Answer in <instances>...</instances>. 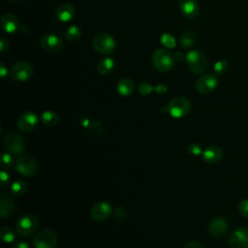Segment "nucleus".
<instances>
[{
    "label": "nucleus",
    "mask_w": 248,
    "mask_h": 248,
    "mask_svg": "<svg viewBox=\"0 0 248 248\" xmlns=\"http://www.w3.org/2000/svg\"><path fill=\"white\" fill-rule=\"evenodd\" d=\"M41 46L42 48L49 53H55L62 49L63 47V40L55 34H45L41 39Z\"/></svg>",
    "instance_id": "13"
},
{
    "label": "nucleus",
    "mask_w": 248,
    "mask_h": 248,
    "mask_svg": "<svg viewBox=\"0 0 248 248\" xmlns=\"http://www.w3.org/2000/svg\"><path fill=\"white\" fill-rule=\"evenodd\" d=\"M116 90L119 95L128 97L135 90V83L130 78H121L116 83Z\"/></svg>",
    "instance_id": "22"
},
{
    "label": "nucleus",
    "mask_w": 248,
    "mask_h": 248,
    "mask_svg": "<svg viewBox=\"0 0 248 248\" xmlns=\"http://www.w3.org/2000/svg\"><path fill=\"white\" fill-rule=\"evenodd\" d=\"M33 75V67L26 61H18L13 65L10 76L16 81H26Z\"/></svg>",
    "instance_id": "9"
},
{
    "label": "nucleus",
    "mask_w": 248,
    "mask_h": 248,
    "mask_svg": "<svg viewBox=\"0 0 248 248\" xmlns=\"http://www.w3.org/2000/svg\"><path fill=\"white\" fill-rule=\"evenodd\" d=\"M16 210V202L14 196L9 193H3L0 197V217L7 218L14 214Z\"/></svg>",
    "instance_id": "15"
},
{
    "label": "nucleus",
    "mask_w": 248,
    "mask_h": 248,
    "mask_svg": "<svg viewBox=\"0 0 248 248\" xmlns=\"http://www.w3.org/2000/svg\"><path fill=\"white\" fill-rule=\"evenodd\" d=\"M76 15V10L73 5L64 3L58 6L55 12V16L57 20L61 22H68L74 18Z\"/></svg>",
    "instance_id": "21"
},
{
    "label": "nucleus",
    "mask_w": 248,
    "mask_h": 248,
    "mask_svg": "<svg viewBox=\"0 0 248 248\" xmlns=\"http://www.w3.org/2000/svg\"><path fill=\"white\" fill-rule=\"evenodd\" d=\"M7 74H8V70H7V68L5 67L4 63L1 62V63H0V76H1V78H4L7 76Z\"/></svg>",
    "instance_id": "41"
},
{
    "label": "nucleus",
    "mask_w": 248,
    "mask_h": 248,
    "mask_svg": "<svg viewBox=\"0 0 248 248\" xmlns=\"http://www.w3.org/2000/svg\"><path fill=\"white\" fill-rule=\"evenodd\" d=\"M196 89L201 94H209L218 86V78L215 74H205L196 81Z\"/></svg>",
    "instance_id": "11"
},
{
    "label": "nucleus",
    "mask_w": 248,
    "mask_h": 248,
    "mask_svg": "<svg viewBox=\"0 0 248 248\" xmlns=\"http://www.w3.org/2000/svg\"><path fill=\"white\" fill-rule=\"evenodd\" d=\"M228 69H229V63L224 59L216 61L215 64L213 65V72L216 76L224 75L228 71Z\"/></svg>",
    "instance_id": "30"
},
{
    "label": "nucleus",
    "mask_w": 248,
    "mask_h": 248,
    "mask_svg": "<svg viewBox=\"0 0 248 248\" xmlns=\"http://www.w3.org/2000/svg\"><path fill=\"white\" fill-rule=\"evenodd\" d=\"M93 47L101 54L108 55L113 53L116 47V42L114 38L108 33H98L93 39Z\"/></svg>",
    "instance_id": "6"
},
{
    "label": "nucleus",
    "mask_w": 248,
    "mask_h": 248,
    "mask_svg": "<svg viewBox=\"0 0 248 248\" xmlns=\"http://www.w3.org/2000/svg\"><path fill=\"white\" fill-rule=\"evenodd\" d=\"M237 210L240 216L248 218V199H244L238 203Z\"/></svg>",
    "instance_id": "33"
},
{
    "label": "nucleus",
    "mask_w": 248,
    "mask_h": 248,
    "mask_svg": "<svg viewBox=\"0 0 248 248\" xmlns=\"http://www.w3.org/2000/svg\"><path fill=\"white\" fill-rule=\"evenodd\" d=\"M172 56H173V60H174V62H182V61L186 58V56L184 55V53H183V52H181V51H177V52H175Z\"/></svg>",
    "instance_id": "38"
},
{
    "label": "nucleus",
    "mask_w": 248,
    "mask_h": 248,
    "mask_svg": "<svg viewBox=\"0 0 248 248\" xmlns=\"http://www.w3.org/2000/svg\"><path fill=\"white\" fill-rule=\"evenodd\" d=\"M229 229V224L226 219L222 217H216L212 219L208 224V232L212 236L222 237L224 236Z\"/></svg>",
    "instance_id": "17"
},
{
    "label": "nucleus",
    "mask_w": 248,
    "mask_h": 248,
    "mask_svg": "<svg viewBox=\"0 0 248 248\" xmlns=\"http://www.w3.org/2000/svg\"><path fill=\"white\" fill-rule=\"evenodd\" d=\"M112 213V206L108 202L102 201L92 205L90 208V218L95 222H103Z\"/></svg>",
    "instance_id": "10"
},
{
    "label": "nucleus",
    "mask_w": 248,
    "mask_h": 248,
    "mask_svg": "<svg viewBox=\"0 0 248 248\" xmlns=\"http://www.w3.org/2000/svg\"><path fill=\"white\" fill-rule=\"evenodd\" d=\"M79 123L83 129L94 135H102L104 132V127L100 121L94 119L86 114H81L79 116Z\"/></svg>",
    "instance_id": "16"
},
{
    "label": "nucleus",
    "mask_w": 248,
    "mask_h": 248,
    "mask_svg": "<svg viewBox=\"0 0 248 248\" xmlns=\"http://www.w3.org/2000/svg\"><path fill=\"white\" fill-rule=\"evenodd\" d=\"M38 123H39V117L33 111H25L21 113L16 120V126L18 130L23 133H28L33 131L38 125Z\"/></svg>",
    "instance_id": "12"
},
{
    "label": "nucleus",
    "mask_w": 248,
    "mask_h": 248,
    "mask_svg": "<svg viewBox=\"0 0 248 248\" xmlns=\"http://www.w3.org/2000/svg\"><path fill=\"white\" fill-rule=\"evenodd\" d=\"M11 248H30V246L26 241H17V242L15 241L12 244Z\"/></svg>",
    "instance_id": "37"
},
{
    "label": "nucleus",
    "mask_w": 248,
    "mask_h": 248,
    "mask_svg": "<svg viewBox=\"0 0 248 248\" xmlns=\"http://www.w3.org/2000/svg\"><path fill=\"white\" fill-rule=\"evenodd\" d=\"M38 163L30 155H21L16 161V169L23 176H32L38 170Z\"/></svg>",
    "instance_id": "8"
},
{
    "label": "nucleus",
    "mask_w": 248,
    "mask_h": 248,
    "mask_svg": "<svg viewBox=\"0 0 248 248\" xmlns=\"http://www.w3.org/2000/svg\"><path fill=\"white\" fill-rule=\"evenodd\" d=\"M9 48V43L4 38H1L0 40V51L5 52Z\"/></svg>",
    "instance_id": "40"
},
{
    "label": "nucleus",
    "mask_w": 248,
    "mask_h": 248,
    "mask_svg": "<svg viewBox=\"0 0 248 248\" xmlns=\"http://www.w3.org/2000/svg\"><path fill=\"white\" fill-rule=\"evenodd\" d=\"M114 68V61L109 57H105L101 59L97 64V71L100 75H108L112 72Z\"/></svg>",
    "instance_id": "23"
},
{
    "label": "nucleus",
    "mask_w": 248,
    "mask_h": 248,
    "mask_svg": "<svg viewBox=\"0 0 248 248\" xmlns=\"http://www.w3.org/2000/svg\"><path fill=\"white\" fill-rule=\"evenodd\" d=\"M15 164V160H14V155H12L9 152H3L1 155V167L3 170L5 169H10L11 167H13V165Z\"/></svg>",
    "instance_id": "31"
},
{
    "label": "nucleus",
    "mask_w": 248,
    "mask_h": 248,
    "mask_svg": "<svg viewBox=\"0 0 248 248\" xmlns=\"http://www.w3.org/2000/svg\"><path fill=\"white\" fill-rule=\"evenodd\" d=\"M230 248H248V228L235 229L229 237Z\"/></svg>",
    "instance_id": "14"
},
{
    "label": "nucleus",
    "mask_w": 248,
    "mask_h": 248,
    "mask_svg": "<svg viewBox=\"0 0 248 248\" xmlns=\"http://www.w3.org/2000/svg\"><path fill=\"white\" fill-rule=\"evenodd\" d=\"M10 183V176H9V173L2 169L1 172H0V187L2 189L6 188Z\"/></svg>",
    "instance_id": "35"
},
{
    "label": "nucleus",
    "mask_w": 248,
    "mask_h": 248,
    "mask_svg": "<svg viewBox=\"0 0 248 248\" xmlns=\"http://www.w3.org/2000/svg\"><path fill=\"white\" fill-rule=\"evenodd\" d=\"M180 46L183 48H191L195 46L196 44V37L195 34L191 31H185L179 39Z\"/></svg>",
    "instance_id": "25"
},
{
    "label": "nucleus",
    "mask_w": 248,
    "mask_h": 248,
    "mask_svg": "<svg viewBox=\"0 0 248 248\" xmlns=\"http://www.w3.org/2000/svg\"><path fill=\"white\" fill-rule=\"evenodd\" d=\"M178 8L187 18H196L200 14V7L196 0H179Z\"/></svg>",
    "instance_id": "18"
},
{
    "label": "nucleus",
    "mask_w": 248,
    "mask_h": 248,
    "mask_svg": "<svg viewBox=\"0 0 248 248\" xmlns=\"http://www.w3.org/2000/svg\"><path fill=\"white\" fill-rule=\"evenodd\" d=\"M160 42L161 44L166 46L167 48H174L176 46V41L174 37L169 33H164L160 37Z\"/></svg>",
    "instance_id": "29"
},
{
    "label": "nucleus",
    "mask_w": 248,
    "mask_h": 248,
    "mask_svg": "<svg viewBox=\"0 0 248 248\" xmlns=\"http://www.w3.org/2000/svg\"><path fill=\"white\" fill-rule=\"evenodd\" d=\"M40 119L42 123L47 127H53L59 121L58 114L53 110H45L44 112H42Z\"/></svg>",
    "instance_id": "24"
},
{
    "label": "nucleus",
    "mask_w": 248,
    "mask_h": 248,
    "mask_svg": "<svg viewBox=\"0 0 248 248\" xmlns=\"http://www.w3.org/2000/svg\"><path fill=\"white\" fill-rule=\"evenodd\" d=\"M183 248H204V247H203V245L201 242L196 241V240H192V241L187 242L183 246Z\"/></svg>",
    "instance_id": "36"
},
{
    "label": "nucleus",
    "mask_w": 248,
    "mask_h": 248,
    "mask_svg": "<svg viewBox=\"0 0 248 248\" xmlns=\"http://www.w3.org/2000/svg\"><path fill=\"white\" fill-rule=\"evenodd\" d=\"M39 227V219L31 213L21 215L16 222V230L20 236H29L33 234Z\"/></svg>",
    "instance_id": "2"
},
{
    "label": "nucleus",
    "mask_w": 248,
    "mask_h": 248,
    "mask_svg": "<svg viewBox=\"0 0 248 248\" xmlns=\"http://www.w3.org/2000/svg\"><path fill=\"white\" fill-rule=\"evenodd\" d=\"M7 1H9V2H16V1H17V0H7Z\"/></svg>",
    "instance_id": "42"
},
{
    "label": "nucleus",
    "mask_w": 248,
    "mask_h": 248,
    "mask_svg": "<svg viewBox=\"0 0 248 248\" xmlns=\"http://www.w3.org/2000/svg\"><path fill=\"white\" fill-rule=\"evenodd\" d=\"M155 91L159 94H164L168 91V87L166 84H163V83H160L158 84L157 86H155Z\"/></svg>",
    "instance_id": "39"
},
{
    "label": "nucleus",
    "mask_w": 248,
    "mask_h": 248,
    "mask_svg": "<svg viewBox=\"0 0 248 248\" xmlns=\"http://www.w3.org/2000/svg\"><path fill=\"white\" fill-rule=\"evenodd\" d=\"M4 149L14 156H21L25 149V140L17 133H8L3 138Z\"/></svg>",
    "instance_id": "3"
},
{
    "label": "nucleus",
    "mask_w": 248,
    "mask_h": 248,
    "mask_svg": "<svg viewBox=\"0 0 248 248\" xmlns=\"http://www.w3.org/2000/svg\"><path fill=\"white\" fill-rule=\"evenodd\" d=\"M0 237L5 243H14L16 241V232L10 227H2L0 229Z\"/></svg>",
    "instance_id": "27"
},
{
    "label": "nucleus",
    "mask_w": 248,
    "mask_h": 248,
    "mask_svg": "<svg viewBox=\"0 0 248 248\" xmlns=\"http://www.w3.org/2000/svg\"><path fill=\"white\" fill-rule=\"evenodd\" d=\"M152 64L159 72H169L174 64L173 56L165 48H157L152 54Z\"/></svg>",
    "instance_id": "7"
},
{
    "label": "nucleus",
    "mask_w": 248,
    "mask_h": 248,
    "mask_svg": "<svg viewBox=\"0 0 248 248\" xmlns=\"http://www.w3.org/2000/svg\"><path fill=\"white\" fill-rule=\"evenodd\" d=\"M191 108V102L187 97L176 96L169 102L166 108L173 118H181L190 112Z\"/></svg>",
    "instance_id": "1"
},
{
    "label": "nucleus",
    "mask_w": 248,
    "mask_h": 248,
    "mask_svg": "<svg viewBox=\"0 0 248 248\" xmlns=\"http://www.w3.org/2000/svg\"><path fill=\"white\" fill-rule=\"evenodd\" d=\"M152 91H155V87H153L148 82H141L139 86V92L143 96L149 95Z\"/></svg>",
    "instance_id": "34"
},
{
    "label": "nucleus",
    "mask_w": 248,
    "mask_h": 248,
    "mask_svg": "<svg viewBox=\"0 0 248 248\" xmlns=\"http://www.w3.org/2000/svg\"><path fill=\"white\" fill-rule=\"evenodd\" d=\"M58 243V235L51 229H44L37 232L32 240L34 248H55Z\"/></svg>",
    "instance_id": "5"
},
{
    "label": "nucleus",
    "mask_w": 248,
    "mask_h": 248,
    "mask_svg": "<svg viewBox=\"0 0 248 248\" xmlns=\"http://www.w3.org/2000/svg\"><path fill=\"white\" fill-rule=\"evenodd\" d=\"M27 186L22 180H16L10 186V192L14 197H20L26 192Z\"/></svg>",
    "instance_id": "26"
},
{
    "label": "nucleus",
    "mask_w": 248,
    "mask_h": 248,
    "mask_svg": "<svg viewBox=\"0 0 248 248\" xmlns=\"http://www.w3.org/2000/svg\"><path fill=\"white\" fill-rule=\"evenodd\" d=\"M186 65L194 74H202L207 69V58L203 52L200 50H191L186 54Z\"/></svg>",
    "instance_id": "4"
},
{
    "label": "nucleus",
    "mask_w": 248,
    "mask_h": 248,
    "mask_svg": "<svg viewBox=\"0 0 248 248\" xmlns=\"http://www.w3.org/2000/svg\"><path fill=\"white\" fill-rule=\"evenodd\" d=\"M80 35H81L80 28H79L78 26H76V25L70 26V27L66 30V33H65L66 38H67L69 41H71V42L78 41V40L80 38Z\"/></svg>",
    "instance_id": "28"
},
{
    "label": "nucleus",
    "mask_w": 248,
    "mask_h": 248,
    "mask_svg": "<svg viewBox=\"0 0 248 248\" xmlns=\"http://www.w3.org/2000/svg\"><path fill=\"white\" fill-rule=\"evenodd\" d=\"M202 157V160L207 164H210V165L216 164L219 161H221L223 157L222 148L215 144L209 145L205 149H203Z\"/></svg>",
    "instance_id": "19"
},
{
    "label": "nucleus",
    "mask_w": 248,
    "mask_h": 248,
    "mask_svg": "<svg viewBox=\"0 0 248 248\" xmlns=\"http://www.w3.org/2000/svg\"><path fill=\"white\" fill-rule=\"evenodd\" d=\"M203 152V149L202 148V146L196 142H193L191 144H189L188 146V153L191 155V156H194V157H198V156H201Z\"/></svg>",
    "instance_id": "32"
},
{
    "label": "nucleus",
    "mask_w": 248,
    "mask_h": 248,
    "mask_svg": "<svg viewBox=\"0 0 248 248\" xmlns=\"http://www.w3.org/2000/svg\"><path fill=\"white\" fill-rule=\"evenodd\" d=\"M1 27L5 32L13 34L20 28V23L15 15L6 13L1 16Z\"/></svg>",
    "instance_id": "20"
}]
</instances>
